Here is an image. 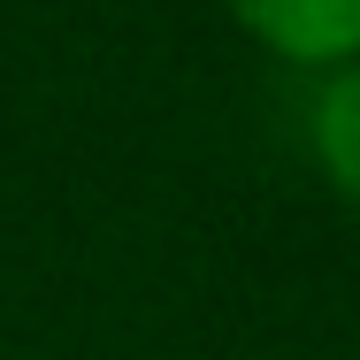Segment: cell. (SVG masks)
Instances as JSON below:
<instances>
[{
    "label": "cell",
    "mask_w": 360,
    "mask_h": 360,
    "mask_svg": "<svg viewBox=\"0 0 360 360\" xmlns=\"http://www.w3.org/2000/svg\"><path fill=\"white\" fill-rule=\"evenodd\" d=\"M230 15L307 70H338L360 54V0H230Z\"/></svg>",
    "instance_id": "1"
},
{
    "label": "cell",
    "mask_w": 360,
    "mask_h": 360,
    "mask_svg": "<svg viewBox=\"0 0 360 360\" xmlns=\"http://www.w3.org/2000/svg\"><path fill=\"white\" fill-rule=\"evenodd\" d=\"M314 161L360 207V62H338V77L314 92Z\"/></svg>",
    "instance_id": "2"
}]
</instances>
